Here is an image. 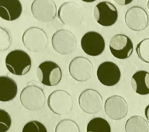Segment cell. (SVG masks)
<instances>
[{
	"label": "cell",
	"mask_w": 149,
	"mask_h": 132,
	"mask_svg": "<svg viewBox=\"0 0 149 132\" xmlns=\"http://www.w3.org/2000/svg\"><path fill=\"white\" fill-rule=\"evenodd\" d=\"M5 64L7 69L14 75L23 76L30 72L32 61L30 55L23 50H13L6 57Z\"/></svg>",
	"instance_id": "cell-1"
},
{
	"label": "cell",
	"mask_w": 149,
	"mask_h": 132,
	"mask_svg": "<svg viewBox=\"0 0 149 132\" xmlns=\"http://www.w3.org/2000/svg\"><path fill=\"white\" fill-rule=\"evenodd\" d=\"M19 100L22 106L30 111H37L44 107L46 96L44 90L36 85H27L21 91Z\"/></svg>",
	"instance_id": "cell-2"
},
{
	"label": "cell",
	"mask_w": 149,
	"mask_h": 132,
	"mask_svg": "<svg viewBox=\"0 0 149 132\" xmlns=\"http://www.w3.org/2000/svg\"><path fill=\"white\" fill-rule=\"evenodd\" d=\"M37 76L41 84L53 87L60 83L62 79V71L57 63L52 61H45L37 67Z\"/></svg>",
	"instance_id": "cell-3"
},
{
	"label": "cell",
	"mask_w": 149,
	"mask_h": 132,
	"mask_svg": "<svg viewBox=\"0 0 149 132\" xmlns=\"http://www.w3.org/2000/svg\"><path fill=\"white\" fill-rule=\"evenodd\" d=\"M23 45L31 52H41L46 49L48 39L44 30L33 27L26 30L22 37Z\"/></svg>",
	"instance_id": "cell-4"
},
{
	"label": "cell",
	"mask_w": 149,
	"mask_h": 132,
	"mask_svg": "<svg viewBox=\"0 0 149 132\" xmlns=\"http://www.w3.org/2000/svg\"><path fill=\"white\" fill-rule=\"evenodd\" d=\"M47 107L54 114H69L73 108V100L67 91L58 89L52 92L47 98Z\"/></svg>",
	"instance_id": "cell-5"
},
{
	"label": "cell",
	"mask_w": 149,
	"mask_h": 132,
	"mask_svg": "<svg viewBox=\"0 0 149 132\" xmlns=\"http://www.w3.org/2000/svg\"><path fill=\"white\" fill-rule=\"evenodd\" d=\"M51 44L56 52L66 55L72 54L75 50L77 41L71 31L62 29L54 34L51 38Z\"/></svg>",
	"instance_id": "cell-6"
},
{
	"label": "cell",
	"mask_w": 149,
	"mask_h": 132,
	"mask_svg": "<svg viewBox=\"0 0 149 132\" xmlns=\"http://www.w3.org/2000/svg\"><path fill=\"white\" fill-rule=\"evenodd\" d=\"M79 105L81 110L86 114H97L102 110L103 106L102 96L97 90L87 89L79 95Z\"/></svg>",
	"instance_id": "cell-7"
},
{
	"label": "cell",
	"mask_w": 149,
	"mask_h": 132,
	"mask_svg": "<svg viewBox=\"0 0 149 132\" xmlns=\"http://www.w3.org/2000/svg\"><path fill=\"white\" fill-rule=\"evenodd\" d=\"M68 72L75 81L86 82L93 76V65L87 58L79 56L71 61L68 65Z\"/></svg>",
	"instance_id": "cell-8"
},
{
	"label": "cell",
	"mask_w": 149,
	"mask_h": 132,
	"mask_svg": "<svg viewBox=\"0 0 149 132\" xmlns=\"http://www.w3.org/2000/svg\"><path fill=\"white\" fill-rule=\"evenodd\" d=\"M58 16L61 22L66 26L76 27L82 22L83 12L81 7L75 2H65L58 11Z\"/></svg>",
	"instance_id": "cell-9"
},
{
	"label": "cell",
	"mask_w": 149,
	"mask_h": 132,
	"mask_svg": "<svg viewBox=\"0 0 149 132\" xmlns=\"http://www.w3.org/2000/svg\"><path fill=\"white\" fill-rule=\"evenodd\" d=\"M93 16L95 21L102 27H111L118 19V12L111 2L103 1L98 3L94 8Z\"/></svg>",
	"instance_id": "cell-10"
},
{
	"label": "cell",
	"mask_w": 149,
	"mask_h": 132,
	"mask_svg": "<svg viewBox=\"0 0 149 132\" xmlns=\"http://www.w3.org/2000/svg\"><path fill=\"white\" fill-rule=\"evenodd\" d=\"M109 47L114 58L120 60L130 58L134 51L132 41L125 34L114 35L109 41Z\"/></svg>",
	"instance_id": "cell-11"
},
{
	"label": "cell",
	"mask_w": 149,
	"mask_h": 132,
	"mask_svg": "<svg viewBox=\"0 0 149 132\" xmlns=\"http://www.w3.org/2000/svg\"><path fill=\"white\" fill-rule=\"evenodd\" d=\"M105 46V40L100 33L88 31L81 37V47L87 55L96 57L102 54Z\"/></svg>",
	"instance_id": "cell-12"
},
{
	"label": "cell",
	"mask_w": 149,
	"mask_h": 132,
	"mask_svg": "<svg viewBox=\"0 0 149 132\" xmlns=\"http://www.w3.org/2000/svg\"><path fill=\"white\" fill-rule=\"evenodd\" d=\"M98 80L105 86H114L121 79V72L118 65L113 61L101 63L96 71Z\"/></svg>",
	"instance_id": "cell-13"
},
{
	"label": "cell",
	"mask_w": 149,
	"mask_h": 132,
	"mask_svg": "<svg viewBox=\"0 0 149 132\" xmlns=\"http://www.w3.org/2000/svg\"><path fill=\"white\" fill-rule=\"evenodd\" d=\"M31 13L40 22L48 23L56 17L57 6L53 0H34L31 4Z\"/></svg>",
	"instance_id": "cell-14"
},
{
	"label": "cell",
	"mask_w": 149,
	"mask_h": 132,
	"mask_svg": "<svg viewBox=\"0 0 149 132\" xmlns=\"http://www.w3.org/2000/svg\"><path fill=\"white\" fill-rule=\"evenodd\" d=\"M127 102L120 96L113 95L107 98L104 103V110L108 117L114 121L122 120L128 114Z\"/></svg>",
	"instance_id": "cell-15"
},
{
	"label": "cell",
	"mask_w": 149,
	"mask_h": 132,
	"mask_svg": "<svg viewBox=\"0 0 149 132\" xmlns=\"http://www.w3.org/2000/svg\"><path fill=\"white\" fill-rule=\"evenodd\" d=\"M126 25L133 31H141L148 27L149 23L148 15L144 8L133 6L128 9L124 16Z\"/></svg>",
	"instance_id": "cell-16"
},
{
	"label": "cell",
	"mask_w": 149,
	"mask_h": 132,
	"mask_svg": "<svg viewBox=\"0 0 149 132\" xmlns=\"http://www.w3.org/2000/svg\"><path fill=\"white\" fill-rule=\"evenodd\" d=\"M23 7L19 0H0V17L6 21H14L20 17Z\"/></svg>",
	"instance_id": "cell-17"
},
{
	"label": "cell",
	"mask_w": 149,
	"mask_h": 132,
	"mask_svg": "<svg viewBox=\"0 0 149 132\" xmlns=\"http://www.w3.org/2000/svg\"><path fill=\"white\" fill-rule=\"evenodd\" d=\"M18 86L16 81L6 75L0 76V101L9 102L16 98Z\"/></svg>",
	"instance_id": "cell-18"
},
{
	"label": "cell",
	"mask_w": 149,
	"mask_h": 132,
	"mask_svg": "<svg viewBox=\"0 0 149 132\" xmlns=\"http://www.w3.org/2000/svg\"><path fill=\"white\" fill-rule=\"evenodd\" d=\"M130 85L138 95H149V72L145 70L135 72L130 79Z\"/></svg>",
	"instance_id": "cell-19"
},
{
	"label": "cell",
	"mask_w": 149,
	"mask_h": 132,
	"mask_svg": "<svg viewBox=\"0 0 149 132\" xmlns=\"http://www.w3.org/2000/svg\"><path fill=\"white\" fill-rule=\"evenodd\" d=\"M126 132H149V125L148 121L142 117H130L125 124Z\"/></svg>",
	"instance_id": "cell-20"
},
{
	"label": "cell",
	"mask_w": 149,
	"mask_h": 132,
	"mask_svg": "<svg viewBox=\"0 0 149 132\" xmlns=\"http://www.w3.org/2000/svg\"><path fill=\"white\" fill-rule=\"evenodd\" d=\"M86 132H111V127L106 119L96 117L88 123Z\"/></svg>",
	"instance_id": "cell-21"
},
{
	"label": "cell",
	"mask_w": 149,
	"mask_h": 132,
	"mask_svg": "<svg viewBox=\"0 0 149 132\" xmlns=\"http://www.w3.org/2000/svg\"><path fill=\"white\" fill-rule=\"evenodd\" d=\"M55 132H81L78 124L70 119H64L59 121L55 127Z\"/></svg>",
	"instance_id": "cell-22"
},
{
	"label": "cell",
	"mask_w": 149,
	"mask_h": 132,
	"mask_svg": "<svg viewBox=\"0 0 149 132\" xmlns=\"http://www.w3.org/2000/svg\"><path fill=\"white\" fill-rule=\"evenodd\" d=\"M136 52L143 62L149 64V38H145L138 43L136 47Z\"/></svg>",
	"instance_id": "cell-23"
},
{
	"label": "cell",
	"mask_w": 149,
	"mask_h": 132,
	"mask_svg": "<svg viewBox=\"0 0 149 132\" xmlns=\"http://www.w3.org/2000/svg\"><path fill=\"white\" fill-rule=\"evenodd\" d=\"M22 132H47L44 124L38 121H31L26 123L23 128Z\"/></svg>",
	"instance_id": "cell-24"
},
{
	"label": "cell",
	"mask_w": 149,
	"mask_h": 132,
	"mask_svg": "<svg viewBox=\"0 0 149 132\" xmlns=\"http://www.w3.org/2000/svg\"><path fill=\"white\" fill-rule=\"evenodd\" d=\"M12 119L6 110L0 109V132H7L11 128Z\"/></svg>",
	"instance_id": "cell-25"
},
{
	"label": "cell",
	"mask_w": 149,
	"mask_h": 132,
	"mask_svg": "<svg viewBox=\"0 0 149 132\" xmlns=\"http://www.w3.org/2000/svg\"><path fill=\"white\" fill-rule=\"evenodd\" d=\"M113 1L120 6H127L130 4V2H132L133 0H113Z\"/></svg>",
	"instance_id": "cell-26"
},
{
	"label": "cell",
	"mask_w": 149,
	"mask_h": 132,
	"mask_svg": "<svg viewBox=\"0 0 149 132\" xmlns=\"http://www.w3.org/2000/svg\"><path fill=\"white\" fill-rule=\"evenodd\" d=\"M144 115H145V117L148 121H149V104L145 107V110H144Z\"/></svg>",
	"instance_id": "cell-27"
},
{
	"label": "cell",
	"mask_w": 149,
	"mask_h": 132,
	"mask_svg": "<svg viewBox=\"0 0 149 132\" xmlns=\"http://www.w3.org/2000/svg\"><path fill=\"white\" fill-rule=\"evenodd\" d=\"M81 1H83L85 2H93L96 1V0H81Z\"/></svg>",
	"instance_id": "cell-28"
},
{
	"label": "cell",
	"mask_w": 149,
	"mask_h": 132,
	"mask_svg": "<svg viewBox=\"0 0 149 132\" xmlns=\"http://www.w3.org/2000/svg\"><path fill=\"white\" fill-rule=\"evenodd\" d=\"M148 8L149 9V0H148Z\"/></svg>",
	"instance_id": "cell-29"
}]
</instances>
